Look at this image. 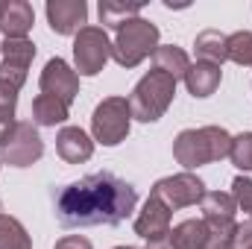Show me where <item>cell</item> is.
<instances>
[{
  "mask_svg": "<svg viewBox=\"0 0 252 249\" xmlns=\"http://www.w3.org/2000/svg\"><path fill=\"white\" fill-rule=\"evenodd\" d=\"M153 62H156V70H161L173 79H185V73L190 67L188 53L176 44H158V50L153 53Z\"/></svg>",
  "mask_w": 252,
  "mask_h": 249,
  "instance_id": "obj_16",
  "label": "cell"
},
{
  "mask_svg": "<svg viewBox=\"0 0 252 249\" xmlns=\"http://www.w3.org/2000/svg\"><path fill=\"white\" fill-rule=\"evenodd\" d=\"M32 121L38 126H56L67 121V103L50 97V94H38L32 100Z\"/></svg>",
  "mask_w": 252,
  "mask_h": 249,
  "instance_id": "obj_19",
  "label": "cell"
},
{
  "mask_svg": "<svg viewBox=\"0 0 252 249\" xmlns=\"http://www.w3.org/2000/svg\"><path fill=\"white\" fill-rule=\"evenodd\" d=\"M112 56V41L103 27H82L73 41V62L82 76H97Z\"/></svg>",
  "mask_w": 252,
  "mask_h": 249,
  "instance_id": "obj_8",
  "label": "cell"
},
{
  "mask_svg": "<svg viewBox=\"0 0 252 249\" xmlns=\"http://www.w3.org/2000/svg\"><path fill=\"white\" fill-rule=\"evenodd\" d=\"M144 9V3H124V0H100V21L106 27L121 30L126 21L138 18V12Z\"/></svg>",
  "mask_w": 252,
  "mask_h": 249,
  "instance_id": "obj_20",
  "label": "cell"
},
{
  "mask_svg": "<svg viewBox=\"0 0 252 249\" xmlns=\"http://www.w3.org/2000/svg\"><path fill=\"white\" fill-rule=\"evenodd\" d=\"M232 196H235L238 208H244V211L252 217V179H247V176H235V182H232Z\"/></svg>",
  "mask_w": 252,
  "mask_h": 249,
  "instance_id": "obj_24",
  "label": "cell"
},
{
  "mask_svg": "<svg viewBox=\"0 0 252 249\" xmlns=\"http://www.w3.org/2000/svg\"><path fill=\"white\" fill-rule=\"evenodd\" d=\"M12 126H15V115H0V144L6 141V135L12 132Z\"/></svg>",
  "mask_w": 252,
  "mask_h": 249,
  "instance_id": "obj_27",
  "label": "cell"
},
{
  "mask_svg": "<svg viewBox=\"0 0 252 249\" xmlns=\"http://www.w3.org/2000/svg\"><path fill=\"white\" fill-rule=\"evenodd\" d=\"M229 158H232L235 167H241V170H252V132H241L238 138H232Z\"/></svg>",
  "mask_w": 252,
  "mask_h": 249,
  "instance_id": "obj_23",
  "label": "cell"
},
{
  "mask_svg": "<svg viewBox=\"0 0 252 249\" xmlns=\"http://www.w3.org/2000/svg\"><path fill=\"white\" fill-rule=\"evenodd\" d=\"M0 214H3V202H0Z\"/></svg>",
  "mask_w": 252,
  "mask_h": 249,
  "instance_id": "obj_29",
  "label": "cell"
},
{
  "mask_svg": "<svg viewBox=\"0 0 252 249\" xmlns=\"http://www.w3.org/2000/svg\"><path fill=\"white\" fill-rule=\"evenodd\" d=\"M135 235H141L147 244L161 241V238L170 235V208L158 196L150 193V199L138 211V217H135Z\"/></svg>",
  "mask_w": 252,
  "mask_h": 249,
  "instance_id": "obj_11",
  "label": "cell"
},
{
  "mask_svg": "<svg viewBox=\"0 0 252 249\" xmlns=\"http://www.w3.org/2000/svg\"><path fill=\"white\" fill-rule=\"evenodd\" d=\"M138 190L126 179L100 170L79 182L53 190L56 220L64 229H85V226H118L135 211Z\"/></svg>",
  "mask_w": 252,
  "mask_h": 249,
  "instance_id": "obj_1",
  "label": "cell"
},
{
  "mask_svg": "<svg viewBox=\"0 0 252 249\" xmlns=\"http://www.w3.org/2000/svg\"><path fill=\"white\" fill-rule=\"evenodd\" d=\"M193 50L199 56V62H211V64H223L229 59V50H226V35L217 32V30H205L196 35L193 41Z\"/></svg>",
  "mask_w": 252,
  "mask_h": 249,
  "instance_id": "obj_18",
  "label": "cell"
},
{
  "mask_svg": "<svg viewBox=\"0 0 252 249\" xmlns=\"http://www.w3.org/2000/svg\"><path fill=\"white\" fill-rule=\"evenodd\" d=\"M35 12L27 0H3L0 9V30L6 32V38H27V32L32 30Z\"/></svg>",
  "mask_w": 252,
  "mask_h": 249,
  "instance_id": "obj_13",
  "label": "cell"
},
{
  "mask_svg": "<svg viewBox=\"0 0 252 249\" xmlns=\"http://www.w3.org/2000/svg\"><path fill=\"white\" fill-rule=\"evenodd\" d=\"M129 124H132L129 100L126 97H106L91 115L94 141H100L103 147H115L129 135Z\"/></svg>",
  "mask_w": 252,
  "mask_h": 249,
  "instance_id": "obj_6",
  "label": "cell"
},
{
  "mask_svg": "<svg viewBox=\"0 0 252 249\" xmlns=\"http://www.w3.org/2000/svg\"><path fill=\"white\" fill-rule=\"evenodd\" d=\"M158 50V27L144 21V18H132L115 35L112 44V59L121 67H138L150 53Z\"/></svg>",
  "mask_w": 252,
  "mask_h": 249,
  "instance_id": "obj_5",
  "label": "cell"
},
{
  "mask_svg": "<svg viewBox=\"0 0 252 249\" xmlns=\"http://www.w3.org/2000/svg\"><path fill=\"white\" fill-rule=\"evenodd\" d=\"M41 156H44V141H41L35 124H30V121H18L12 126V132L6 135V141L0 144V161L12 164V167H30Z\"/></svg>",
  "mask_w": 252,
  "mask_h": 249,
  "instance_id": "obj_7",
  "label": "cell"
},
{
  "mask_svg": "<svg viewBox=\"0 0 252 249\" xmlns=\"http://www.w3.org/2000/svg\"><path fill=\"white\" fill-rule=\"evenodd\" d=\"M173 94H176V79L161 70H150L147 76H141V82L129 94L132 118L141 124H156L170 109Z\"/></svg>",
  "mask_w": 252,
  "mask_h": 249,
  "instance_id": "obj_4",
  "label": "cell"
},
{
  "mask_svg": "<svg viewBox=\"0 0 252 249\" xmlns=\"http://www.w3.org/2000/svg\"><path fill=\"white\" fill-rule=\"evenodd\" d=\"M226 50H229V59L238 64H247L252 67V32H232L226 35Z\"/></svg>",
  "mask_w": 252,
  "mask_h": 249,
  "instance_id": "obj_22",
  "label": "cell"
},
{
  "mask_svg": "<svg viewBox=\"0 0 252 249\" xmlns=\"http://www.w3.org/2000/svg\"><path fill=\"white\" fill-rule=\"evenodd\" d=\"M41 94H50L62 103H73V97L79 94V76L76 70H70V64L64 59H50L41 70Z\"/></svg>",
  "mask_w": 252,
  "mask_h": 249,
  "instance_id": "obj_10",
  "label": "cell"
},
{
  "mask_svg": "<svg viewBox=\"0 0 252 249\" xmlns=\"http://www.w3.org/2000/svg\"><path fill=\"white\" fill-rule=\"evenodd\" d=\"M47 21H50L53 32L73 35L88 21V6H85V0H50L47 3Z\"/></svg>",
  "mask_w": 252,
  "mask_h": 249,
  "instance_id": "obj_12",
  "label": "cell"
},
{
  "mask_svg": "<svg viewBox=\"0 0 252 249\" xmlns=\"http://www.w3.org/2000/svg\"><path fill=\"white\" fill-rule=\"evenodd\" d=\"M0 62V115H15L18 91L27 82V67L35 59V44L30 38H6Z\"/></svg>",
  "mask_w": 252,
  "mask_h": 249,
  "instance_id": "obj_3",
  "label": "cell"
},
{
  "mask_svg": "<svg viewBox=\"0 0 252 249\" xmlns=\"http://www.w3.org/2000/svg\"><path fill=\"white\" fill-rule=\"evenodd\" d=\"M0 249H32L27 229L9 214H0Z\"/></svg>",
  "mask_w": 252,
  "mask_h": 249,
  "instance_id": "obj_21",
  "label": "cell"
},
{
  "mask_svg": "<svg viewBox=\"0 0 252 249\" xmlns=\"http://www.w3.org/2000/svg\"><path fill=\"white\" fill-rule=\"evenodd\" d=\"M232 150V135L223 129V126H199V129H185L176 135L173 141V156L176 161L193 170V167H202V164H211V161H220L226 158Z\"/></svg>",
  "mask_w": 252,
  "mask_h": 249,
  "instance_id": "obj_2",
  "label": "cell"
},
{
  "mask_svg": "<svg viewBox=\"0 0 252 249\" xmlns=\"http://www.w3.org/2000/svg\"><path fill=\"white\" fill-rule=\"evenodd\" d=\"M220 64H211V62H196L188 67L185 73V85L193 97H211L220 85Z\"/></svg>",
  "mask_w": 252,
  "mask_h": 249,
  "instance_id": "obj_15",
  "label": "cell"
},
{
  "mask_svg": "<svg viewBox=\"0 0 252 249\" xmlns=\"http://www.w3.org/2000/svg\"><path fill=\"white\" fill-rule=\"evenodd\" d=\"M250 247H252V223H238L229 249H250Z\"/></svg>",
  "mask_w": 252,
  "mask_h": 249,
  "instance_id": "obj_25",
  "label": "cell"
},
{
  "mask_svg": "<svg viewBox=\"0 0 252 249\" xmlns=\"http://www.w3.org/2000/svg\"><path fill=\"white\" fill-rule=\"evenodd\" d=\"M153 196H158L170 211L176 208H188V205H196L202 202L205 196V185L202 179H196L193 173H176V176H167V179H158L156 187H153Z\"/></svg>",
  "mask_w": 252,
  "mask_h": 249,
  "instance_id": "obj_9",
  "label": "cell"
},
{
  "mask_svg": "<svg viewBox=\"0 0 252 249\" xmlns=\"http://www.w3.org/2000/svg\"><path fill=\"white\" fill-rule=\"evenodd\" d=\"M115 249H135V247H115Z\"/></svg>",
  "mask_w": 252,
  "mask_h": 249,
  "instance_id": "obj_28",
  "label": "cell"
},
{
  "mask_svg": "<svg viewBox=\"0 0 252 249\" xmlns=\"http://www.w3.org/2000/svg\"><path fill=\"white\" fill-rule=\"evenodd\" d=\"M167 238L176 249H205L208 247V226H205V220H185Z\"/></svg>",
  "mask_w": 252,
  "mask_h": 249,
  "instance_id": "obj_17",
  "label": "cell"
},
{
  "mask_svg": "<svg viewBox=\"0 0 252 249\" xmlns=\"http://www.w3.org/2000/svg\"><path fill=\"white\" fill-rule=\"evenodd\" d=\"M56 153L67 164H82L94 156V141L79 129V126H64L56 135Z\"/></svg>",
  "mask_w": 252,
  "mask_h": 249,
  "instance_id": "obj_14",
  "label": "cell"
},
{
  "mask_svg": "<svg viewBox=\"0 0 252 249\" xmlns=\"http://www.w3.org/2000/svg\"><path fill=\"white\" fill-rule=\"evenodd\" d=\"M53 249H91V241L82 238V235H67V238H62V241H56Z\"/></svg>",
  "mask_w": 252,
  "mask_h": 249,
  "instance_id": "obj_26",
  "label": "cell"
},
{
  "mask_svg": "<svg viewBox=\"0 0 252 249\" xmlns=\"http://www.w3.org/2000/svg\"><path fill=\"white\" fill-rule=\"evenodd\" d=\"M250 249H252V247H250Z\"/></svg>",
  "mask_w": 252,
  "mask_h": 249,
  "instance_id": "obj_30",
  "label": "cell"
}]
</instances>
